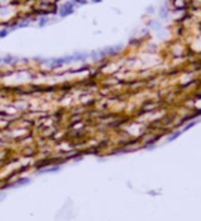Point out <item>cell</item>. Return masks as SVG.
<instances>
[{"label": "cell", "mask_w": 201, "mask_h": 221, "mask_svg": "<svg viewBox=\"0 0 201 221\" xmlns=\"http://www.w3.org/2000/svg\"><path fill=\"white\" fill-rule=\"evenodd\" d=\"M7 33H8V30H6V29H4V30H0V37H4Z\"/></svg>", "instance_id": "obj_3"}, {"label": "cell", "mask_w": 201, "mask_h": 221, "mask_svg": "<svg viewBox=\"0 0 201 221\" xmlns=\"http://www.w3.org/2000/svg\"><path fill=\"white\" fill-rule=\"evenodd\" d=\"M29 181H31L29 179H22V180H19V181H17L15 184H13L11 187H13V188H17V187H21V185H26V184L29 183Z\"/></svg>", "instance_id": "obj_2"}, {"label": "cell", "mask_w": 201, "mask_h": 221, "mask_svg": "<svg viewBox=\"0 0 201 221\" xmlns=\"http://www.w3.org/2000/svg\"><path fill=\"white\" fill-rule=\"evenodd\" d=\"M0 62H1V59H0Z\"/></svg>", "instance_id": "obj_4"}, {"label": "cell", "mask_w": 201, "mask_h": 221, "mask_svg": "<svg viewBox=\"0 0 201 221\" xmlns=\"http://www.w3.org/2000/svg\"><path fill=\"white\" fill-rule=\"evenodd\" d=\"M73 13V4L72 3H68V4H65V6L61 8V15L65 17V15H69V14Z\"/></svg>", "instance_id": "obj_1"}]
</instances>
